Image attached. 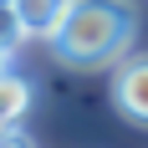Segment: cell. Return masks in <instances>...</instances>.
I'll use <instances>...</instances> for the list:
<instances>
[{"label":"cell","mask_w":148,"mask_h":148,"mask_svg":"<svg viewBox=\"0 0 148 148\" xmlns=\"http://www.w3.org/2000/svg\"><path fill=\"white\" fill-rule=\"evenodd\" d=\"M112 107H118L128 123L148 128V51L143 56H128L112 77Z\"/></svg>","instance_id":"2"},{"label":"cell","mask_w":148,"mask_h":148,"mask_svg":"<svg viewBox=\"0 0 148 148\" xmlns=\"http://www.w3.org/2000/svg\"><path fill=\"white\" fill-rule=\"evenodd\" d=\"M5 72H10V56H5V51H0V77H5Z\"/></svg>","instance_id":"7"},{"label":"cell","mask_w":148,"mask_h":148,"mask_svg":"<svg viewBox=\"0 0 148 148\" xmlns=\"http://www.w3.org/2000/svg\"><path fill=\"white\" fill-rule=\"evenodd\" d=\"M0 5H10V0H0Z\"/></svg>","instance_id":"8"},{"label":"cell","mask_w":148,"mask_h":148,"mask_svg":"<svg viewBox=\"0 0 148 148\" xmlns=\"http://www.w3.org/2000/svg\"><path fill=\"white\" fill-rule=\"evenodd\" d=\"M0 148H36V138L21 133L15 123H5V128H0Z\"/></svg>","instance_id":"6"},{"label":"cell","mask_w":148,"mask_h":148,"mask_svg":"<svg viewBox=\"0 0 148 148\" xmlns=\"http://www.w3.org/2000/svg\"><path fill=\"white\" fill-rule=\"evenodd\" d=\"M133 36H138V15L128 0H72L61 26L51 31V51L66 66L97 72V66L123 61Z\"/></svg>","instance_id":"1"},{"label":"cell","mask_w":148,"mask_h":148,"mask_svg":"<svg viewBox=\"0 0 148 148\" xmlns=\"http://www.w3.org/2000/svg\"><path fill=\"white\" fill-rule=\"evenodd\" d=\"M10 5H15V15H21L26 36L51 41V31L61 26V15H66V5H72V0H10Z\"/></svg>","instance_id":"3"},{"label":"cell","mask_w":148,"mask_h":148,"mask_svg":"<svg viewBox=\"0 0 148 148\" xmlns=\"http://www.w3.org/2000/svg\"><path fill=\"white\" fill-rule=\"evenodd\" d=\"M26 107H31V82H21V77H0V128L5 123H21L26 118Z\"/></svg>","instance_id":"4"},{"label":"cell","mask_w":148,"mask_h":148,"mask_svg":"<svg viewBox=\"0 0 148 148\" xmlns=\"http://www.w3.org/2000/svg\"><path fill=\"white\" fill-rule=\"evenodd\" d=\"M21 41H26V26H21L15 5H0V51L15 56V46H21Z\"/></svg>","instance_id":"5"}]
</instances>
